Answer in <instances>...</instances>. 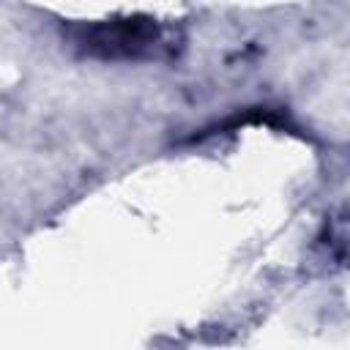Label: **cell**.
Segmentation results:
<instances>
[{
    "label": "cell",
    "instance_id": "cell-1",
    "mask_svg": "<svg viewBox=\"0 0 350 350\" xmlns=\"http://www.w3.org/2000/svg\"><path fill=\"white\" fill-rule=\"evenodd\" d=\"M164 30L150 16H118L93 25H82L74 33V44L88 57L98 60H142L161 46Z\"/></svg>",
    "mask_w": 350,
    "mask_h": 350
}]
</instances>
